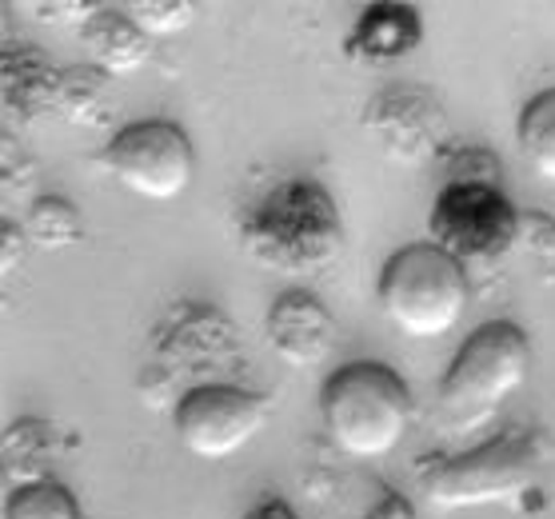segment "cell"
<instances>
[{
    "mask_svg": "<svg viewBox=\"0 0 555 519\" xmlns=\"http://www.w3.org/2000/svg\"><path fill=\"white\" fill-rule=\"evenodd\" d=\"M241 248L276 276H320L344 252L340 204L308 177L276 180L241 220Z\"/></svg>",
    "mask_w": 555,
    "mask_h": 519,
    "instance_id": "obj_1",
    "label": "cell"
},
{
    "mask_svg": "<svg viewBox=\"0 0 555 519\" xmlns=\"http://www.w3.org/2000/svg\"><path fill=\"white\" fill-rule=\"evenodd\" d=\"M531 340L512 320L480 324L455 352L436 392V428L443 436H467L483 428L512 395L528 384Z\"/></svg>",
    "mask_w": 555,
    "mask_h": 519,
    "instance_id": "obj_2",
    "label": "cell"
},
{
    "mask_svg": "<svg viewBox=\"0 0 555 519\" xmlns=\"http://www.w3.org/2000/svg\"><path fill=\"white\" fill-rule=\"evenodd\" d=\"M320 416L328 440L352 459H379L404 443L416 404L400 372L376 360L336 367L320 388Z\"/></svg>",
    "mask_w": 555,
    "mask_h": 519,
    "instance_id": "obj_3",
    "label": "cell"
},
{
    "mask_svg": "<svg viewBox=\"0 0 555 519\" xmlns=\"http://www.w3.org/2000/svg\"><path fill=\"white\" fill-rule=\"evenodd\" d=\"M379 312L408 340H443L472 300L467 268L440 244L420 241L388 256L376 284Z\"/></svg>",
    "mask_w": 555,
    "mask_h": 519,
    "instance_id": "obj_4",
    "label": "cell"
},
{
    "mask_svg": "<svg viewBox=\"0 0 555 519\" xmlns=\"http://www.w3.org/2000/svg\"><path fill=\"white\" fill-rule=\"evenodd\" d=\"M552 459L555 443L543 428H507L472 452L436 459L420 483L436 507L504 504L531 492Z\"/></svg>",
    "mask_w": 555,
    "mask_h": 519,
    "instance_id": "obj_5",
    "label": "cell"
},
{
    "mask_svg": "<svg viewBox=\"0 0 555 519\" xmlns=\"http://www.w3.org/2000/svg\"><path fill=\"white\" fill-rule=\"evenodd\" d=\"M236 332L228 324V316H220L208 304H180L168 312V320L152 336L149 364L140 372V395L152 407H165V400H172V388L184 376L196 372H232L236 364Z\"/></svg>",
    "mask_w": 555,
    "mask_h": 519,
    "instance_id": "obj_6",
    "label": "cell"
},
{
    "mask_svg": "<svg viewBox=\"0 0 555 519\" xmlns=\"http://www.w3.org/2000/svg\"><path fill=\"white\" fill-rule=\"evenodd\" d=\"M428 241L472 272H492L519 244V208L504 189L443 184L428 212Z\"/></svg>",
    "mask_w": 555,
    "mask_h": 519,
    "instance_id": "obj_7",
    "label": "cell"
},
{
    "mask_svg": "<svg viewBox=\"0 0 555 519\" xmlns=\"http://www.w3.org/2000/svg\"><path fill=\"white\" fill-rule=\"evenodd\" d=\"M96 165L120 189L156 204L184 196L192 177H196L192 140L172 120H137V125H125L101 148Z\"/></svg>",
    "mask_w": 555,
    "mask_h": 519,
    "instance_id": "obj_8",
    "label": "cell"
},
{
    "mask_svg": "<svg viewBox=\"0 0 555 519\" xmlns=\"http://www.w3.org/2000/svg\"><path fill=\"white\" fill-rule=\"evenodd\" d=\"M360 125L384 156L400 165L448 160L455 148V128L443 101L424 85H388L364 104Z\"/></svg>",
    "mask_w": 555,
    "mask_h": 519,
    "instance_id": "obj_9",
    "label": "cell"
},
{
    "mask_svg": "<svg viewBox=\"0 0 555 519\" xmlns=\"http://www.w3.org/2000/svg\"><path fill=\"white\" fill-rule=\"evenodd\" d=\"M268 395L241 384H204L189 388L172 404L177 440L201 459H228L264 431Z\"/></svg>",
    "mask_w": 555,
    "mask_h": 519,
    "instance_id": "obj_10",
    "label": "cell"
},
{
    "mask_svg": "<svg viewBox=\"0 0 555 519\" xmlns=\"http://www.w3.org/2000/svg\"><path fill=\"white\" fill-rule=\"evenodd\" d=\"M264 332L268 348L288 367H300V372L320 367L336 348V320L315 291L304 288L280 291L268 308Z\"/></svg>",
    "mask_w": 555,
    "mask_h": 519,
    "instance_id": "obj_11",
    "label": "cell"
},
{
    "mask_svg": "<svg viewBox=\"0 0 555 519\" xmlns=\"http://www.w3.org/2000/svg\"><path fill=\"white\" fill-rule=\"evenodd\" d=\"M424 44V16L412 4H367L344 37V56L356 64H396Z\"/></svg>",
    "mask_w": 555,
    "mask_h": 519,
    "instance_id": "obj_12",
    "label": "cell"
},
{
    "mask_svg": "<svg viewBox=\"0 0 555 519\" xmlns=\"http://www.w3.org/2000/svg\"><path fill=\"white\" fill-rule=\"evenodd\" d=\"M0 92L4 113L16 125H37L44 116H56V92H61V68L37 44H9L0 56Z\"/></svg>",
    "mask_w": 555,
    "mask_h": 519,
    "instance_id": "obj_13",
    "label": "cell"
},
{
    "mask_svg": "<svg viewBox=\"0 0 555 519\" xmlns=\"http://www.w3.org/2000/svg\"><path fill=\"white\" fill-rule=\"evenodd\" d=\"M80 44L89 49V61L108 77H132L152 61V37L120 4H101L80 28Z\"/></svg>",
    "mask_w": 555,
    "mask_h": 519,
    "instance_id": "obj_14",
    "label": "cell"
},
{
    "mask_svg": "<svg viewBox=\"0 0 555 519\" xmlns=\"http://www.w3.org/2000/svg\"><path fill=\"white\" fill-rule=\"evenodd\" d=\"M108 73L96 64H68L61 68V92H56V116L68 125L101 128L108 120Z\"/></svg>",
    "mask_w": 555,
    "mask_h": 519,
    "instance_id": "obj_15",
    "label": "cell"
},
{
    "mask_svg": "<svg viewBox=\"0 0 555 519\" xmlns=\"http://www.w3.org/2000/svg\"><path fill=\"white\" fill-rule=\"evenodd\" d=\"M519 153L528 156V165L540 172L547 184H555V89L535 92L516 120Z\"/></svg>",
    "mask_w": 555,
    "mask_h": 519,
    "instance_id": "obj_16",
    "label": "cell"
},
{
    "mask_svg": "<svg viewBox=\"0 0 555 519\" xmlns=\"http://www.w3.org/2000/svg\"><path fill=\"white\" fill-rule=\"evenodd\" d=\"M25 232L37 248H44V252H61V248H73V244L80 241L85 220H80L73 200H64V196H37L33 208H28Z\"/></svg>",
    "mask_w": 555,
    "mask_h": 519,
    "instance_id": "obj_17",
    "label": "cell"
},
{
    "mask_svg": "<svg viewBox=\"0 0 555 519\" xmlns=\"http://www.w3.org/2000/svg\"><path fill=\"white\" fill-rule=\"evenodd\" d=\"M4 519H85L76 495L56 480L21 483L4 499Z\"/></svg>",
    "mask_w": 555,
    "mask_h": 519,
    "instance_id": "obj_18",
    "label": "cell"
},
{
    "mask_svg": "<svg viewBox=\"0 0 555 519\" xmlns=\"http://www.w3.org/2000/svg\"><path fill=\"white\" fill-rule=\"evenodd\" d=\"M448 184H464V189H500L504 177V160L488 148V144H455L448 160H443Z\"/></svg>",
    "mask_w": 555,
    "mask_h": 519,
    "instance_id": "obj_19",
    "label": "cell"
},
{
    "mask_svg": "<svg viewBox=\"0 0 555 519\" xmlns=\"http://www.w3.org/2000/svg\"><path fill=\"white\" fill-rule=\"evenodd\" d=\"M128 13L149 37H172L196 21V4L189 0H149V4H128Z\"/></svg>",
    "mask_w": 555,
    "mask_h": 519,
    "instance_id": "obj_20",
    "label": "cell"
},
{
    "mask_svg": "<svg viewBox=\"0 0 555 519\" xmlns=\"http://www.w3.org/2000/svg\"><path fill=\"white\" fill-rule=\"evenodd\" d=\"M555 284V220L547 212H519V244Z\"/></svg>",
    "mask_w": 555,
    "mask_h": 519,
    "instance_id": "obj_21",
    "label": "cell"
},
{
    "mask_svg": "<svg viewBox=\"0 0 555 519\" xmlns=\"http://www.w3.org/2000/svg\"><path fill=\"white\" fill-rule=\"evenodd\" d=\"M96 9H101V4H92V0H64V4H33V0H25V4H21V13H33V21H40V25L76 21L80 28H85V21H89Z\"/></svg>",
    "mask_w": 555,
    "mask_h": 519,
    "instance_id": "obj_22",
    "label": "cell"
},
{
    "mask_svg": "<svg viewBox=\"0 0 555 519\" xmlns=\"http://www.w3.org/2000/svg\"><path fill=\"white\" fill-rule=\"evenodd\" d=\"M0 236H4V241H0V268H4V272H16V264L25 260L28 244H33V241H28L25 229H16L13 220H4Z\"/></svg>",
    "mask_w": 555,
    "mask_h": 519,
    "instance_id": "obj_23",
    "label": "cell"
},
{
    "mask_svg": "<svg viewBox=\"0 0 555 519\" xmlns=\"http://www.w3.org/2000/svg\"><path fill=\"white\" fill-rule=\"evenodd\" d=\"M364 519H416V507L408 504V495L391 492V488H384L379 492V499L372 507H367Z\"/></svg>",
    "mask_w": 555,
    "mask_h": 519,
    "instance_id": "obj_24",
    "label": "cell"
},
{
    "mask_svg": "<svg viewBox=\"0 0 555 519\" xmlns=\"http://www.w3.org/2000/svg\"><path fill=\"white\" fill-rule=\"evenodd\" d=\"M244 519H300V516H296L280 495H268V499H260V504H256Z\"/></svg>",
    "mask_w": 555,
    "mask_h": 519,
    "instance_id": "obj_25",
    "label": "cell"
}]
</instances>
